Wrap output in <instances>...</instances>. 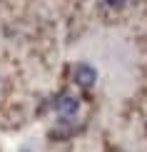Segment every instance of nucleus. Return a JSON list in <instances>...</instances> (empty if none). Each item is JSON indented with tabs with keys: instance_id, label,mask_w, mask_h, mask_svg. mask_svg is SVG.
Returning a JSON list of instances; mask_svg holds the SVG:
<instances>
[{
	"instance_id": "obj_1",
	"label": "nucleus",
	"mask_w": 147,
	"mask_h": 152,
	"mask_svg": "<svg viewBox=\"0 0 147 152\" xmlns=\"http://www.w3.org/2000/svg\"><path fill=\"white\" fill-rule=\"evenodd\" d=\"M95 80H97V72H95L92 65H80L78 70H75V82H78L80 87H92Z\"/></svg>"
},
{
	"instance_id": "obj_2",
	"label": "nucleus",
	"mask_w": 147,
	"mask_h": 152,
	"mask_svg": "<svg viewBox=\"0 0 147 152\" xmlns=\"http://www.w3.org/2000/svg\"><path fill=\"white\" fill-rule=\"evenodd\" d=\"M78 107H80V102L75 97H70V95H65V97L57 100V112H60L62 117H72L75 112H78Z\"/></svg>"
},
{
	"instance_id": "obj_3",
	"label": "nucleus",
	"mask_w": 147,
	"mask_h": 152,
	"mask_svg": "<svg viewBox=\"0 0 147 152\" xmlns=\"http://www.w3.org/2000/svg\"><path fill=\"white\" fill-rule=\"evenodd\" d=\"M105 3H107V5H110V8H120V5H122V3H125V0H105Z\"/></svg>"
},
{
	"instance_id": "obj_4",
	"label": "nucleus",
	"mask_w": 147,
	"mask_h": 152,
	"mask_svg": "<svg viewBox=\"0 0 147 152\" xmlns=\"http://www.w3.org/2000/svg\"><path fill=\"white\" fill-rule=\"evenodd\" d=\"M20 152H30V150H20Z\"/></svg>"
}]
</instances>
